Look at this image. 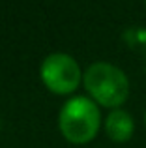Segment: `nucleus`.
<instances>
[{
  "label": "nucleus",
  "mask_w": 146,
  "mask_h": 148,
  "mask_svg": "<svg viewBox=\"0 0 146 148\" xmlns=\"http://www.w3.org/2000/svg\"><path fill=\"white\" fill-rule=\"evenodd\" d=\"M40 75L45 86L58 96H68L71 92H75L81 79L84 77L81 73L79 62L66 53L49 54L41 62Z\"/></svg>",
  "instance_id": "3"
},
{
  "label": "nucleus",
  "mask_w": 146,
  "mask_h": 148,
  "mask_svg": "<svg viewBox=\"0 0 146 148\" xmlns=\"http://www.w3.org/2000/svg\"><path fill=\"white\" fill-rule=\"evenodd\" d=\"M105 131L109 135V139L114 143L129 141L133 137V131H135L133 116L124 109H114L105 118Z\"/></svg>",
  "instance_id": "4"
},
{
  "label": "nucleus",
  "mask_w": 146,
  "mask_h": 148,
  "mask_svg": "<svg viewBox=\"0 0 146 148\" xmlns=\"http://www.w3.org/2000/svg\"><path fill=\"white\" fill-rule=\"evenodd\" d=\"M101 126L99 107L94 99L77 96L64 103L58 114V127L66 141L73 145H86L94 141Z\"/></svg>",
  "instance_id": "2"
},
{
  "label": "nucleus",
  "mask_w": 146,
  "mask_h": 148,
  "mask_svg": "<svg viewBox=\"0 0 146 148\" xmlns=\"http://www.w3.org/2000/svg\"><path fill=\"white\" fill-rule=\"evenodd\" d=\"M144 6H146V0H144Z\"/></svg>",
  "instance_id": "6"
},
{
  "label": "nucleus",
  "mask_w": 146,
  "mask_h": 148,
  "mask_svg": "<svg viewBox=\"0 0 146 148\" xmlns=\"http://www.w3.org/2000/svg\"><path fill=\"white\" fill-rule=\"evenodd\" d=\"M83 83L96 103L113 111L124 105L129 98L128 75L109 62H94L92 66H88Z\"/></svg>",
  "instance_id": "1"
},
{
  "label": "nucleus",
  "mask_w": 146,
  "mask_h": 148,
  "mask_svg": "<svg viewBox=\"0 0 146 148\" xmlns=\"http://www.w3.org/2000/svg\"><path fill=\"white\" fill-rule=\"evenodd\" d=\"M144 122H146V114H144Z\"/></svg>",
  "instance_id": "5"
}]
</instances>
